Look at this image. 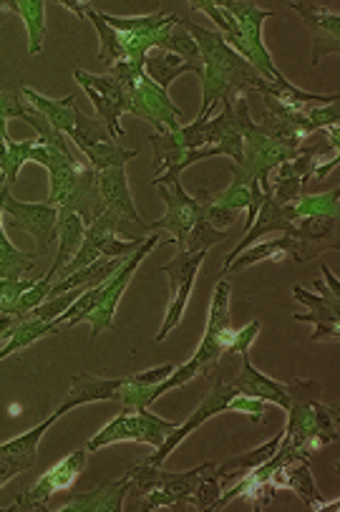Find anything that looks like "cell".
<instances>
[{"label":"cell","mask_w":340,"mask_h":512,"mask_svg":"<svg viewBox=\"0 0 340 512\" xmlns=\"http://www.w3.org/2000/svg\"><path fill=\"white\" fill-rule=\"evenodd\" d=\"M182 26L187 28L189 36L194 38L202 59V109L197 119H210L212 114L222 109L225 104L235 101L237 91L257 89L265 91L270 81L262 79L252 64H247L240 53L232 51L222 33L207 31L197 23L182 18Z\"/></svg>","instance_id":"cell-1"},{"label":"cell","mask_w":340,"mask_h":512,"mask_svg":"<svg viewBox=\"0 0 340 512\" xmlns=\"http://www.w3.org/2000/svg\"><path fill=\"white\" fill-rule=\"evenodd\" d=\"M194 11H202L212 18V21L220 26L222 38L227 41V46L235 53H240L247 64H252L257 69V74L262 76L270 84H280L285 81V76L275 69L270 59V51L262 43V21L267 16H272L270 11H260L255 3H192Z\"/></svg>","instance_id":"cell-2"},{"label":"cell","mask_w":340,"mask_h":512,"mask_svg":"<svg viewBox=\"0 0 340 512\" xmlns=\"http://www.w3.org/2000/svg\"><path fill=\"white\" fill-rule=\"evenodd\" d=\"M230 293H232L230 283H227V280H220V283L215 286V293H212L210 321H207V331H204L202 344H199V349L194 351V356L187 361V364L177 366L167 379L159 381L157 386H152L147 399L149 407L157 402L159 396L167 394V391L197 379L199 374H210V371L220 364L222 356L230 354V346L235 344V338H237V328L232 326V318H230Z\"/></svg>","instance_id":"cell-3"},{"label":"cell","mask_w":340,"mask_h":512,"mask_svg":"<svg viewBox=\"0 0 340 512\" xmlns=\"http://www.w3.org/2000/svg\"><path fill=\"white\" fill-rule=\"evenodd\" d=\"M159 240L162 238H157V235H149V238L142 243V248L136 250V253H131L129 258H126V263L121 265V268L116 270V273L111 275L106 283H101V286H94V288H89V291L81 293V296L74 301V306L68 308L66 313H61L58 318H53V326H56V331H61V328H74L76 323L89 321L91 323V341H94V338H99L101 331H106V328L114 326V313H116V306H119V298L124 296L126 286H129V280L134 278L136 268H139V265H142V260L152 253V248L159 243Z\"/></svg>","instance_id":"cell-4"},{"label":"cell","mask_w":340,"mask_h":512,"mask_svg":"<svg viewBox=\"0 0 340 512\" xmlns=\"http://www.w3.org/2000/svg\"><path fill=\"white\" fill-rule=\"evenodd\" d=\"M215 467L217 462H204V465L182 472V475L164 472L162 467L147 465V462L131 467V487L139 495V510L152 512L159 507H172V510H179L184 505L194 507L199 487L215 472Z\"/></svg>","instance_id":"cell-5"},{"label":"cell","mask_w":340,"mask_h":512,"mask_svg":"<svg viewBox=\"0 0 340 512\" xmlns=\"http://www.w3.org/2000/svg\"><path fill=\"white\" fill-rule=\"evenodd\" d=\"M222 412H245V414H250L252 422H260V417L265 414V402H260V399H250V396H242L240 391L235 389V384H232V381L217 379V384L212 386L210 394L204 396L202 404L197 407V412H194L187 422L179 424V427L174 429V432L169 434L162 444H159L157 452H154L152 457L147 460V465L162 467L164 460H167L169 454H172L174 449H177L179 444L189 437V434L197 432V429L202 427L207 419L215 417V414H222Z\"/></svg>","instance_id":"cell-6"},{"label":"cell","mask_w":340,"mask_h":512,"mask_svg":"<svg viewBox=\"0 0 340 512\" xmlns=\"http://www.w3.org/2000/svg\"><path fill=\"white\" fill-rule=\"evenodd\" d=\"M154 187L162 192L164 202H167V215L162 220L152 222L154 230H169L174 238L162 240V245H177L179 253H184L187 248V240L192 235V230L197 225H202L204 220V207H207V190H199L197 195L189 197L184 192L182 182H179V172L167 169L162 177H154Z\"/></svg>","instance_id":"cell-7"},{"label":"cell","mask_w":340,"mask_h":512,"mask_svg":"<svg viewBox=\"0 0 340 512\" xmlns=\"http://www.w3.org/2000/svg\"><path fill=\"white\" fill-rule=\"evenodd\" d=\"M177 422H167V419L157 417L149 409H136V412H121L119 417L111 419L99 434L86 442V449H101L116 442H147L152 447H159L169 434L177 429Z\"/></svg>","instance_id":"cell-8"},{"label":"cell","mask_w":340,"mask_h":512,"mask_svg":"<svg viewBox=\"0 0 340 512\" xmlns=\"http://www.w3.org/2000/svg\"><path fill=\"white\" fill-rule=\"evenodd\" d=\"M126 89V99H129V114L134 117H142L144 122L152 124L157 129V134L162 132H177L182 124L179 117L182 111L179 106L172 104V99L167 96V91L159 89L147 74L136 76V79L121 81Z\"/></svg>","instance_id":"cell-9"},{"label":"cell","mask_w":340,"mask_h":512,"mask_svg":"<svg viewBox=\"0 0 340 512\" xmlns=\"http://www.w3.org/2000/svg\"><path fill=\"white\" fill-rule=\"evenodd\" d=\"M68 137L74 139L76 147L84 152V157H89L91 167L96 172L109 167H126V162L139 157V152H134V149H121L116 139L111 137L109 129H106V124L99 122V119H89L81 109L76 114L74 129H71Z\"/></svg>","instance_id":"cell-10"},{"label":"cell","mask_w":340,"mask_h":512,"mask_svg":"<svg viewBox=\"0 0 340 512\" xmlns=\"http://www.w3.org/2000/svg\"><path fill=\"white\" fill-rule=\"evenodd\" d=\"M74 79L84 86L86 96L94 104L96 114H99V122L106 124V129L111 132V137L119 139L126 137V132L121 129L119 117L121 114H129V99H126V89L116 76H96L89 71H74Z\"/></svg>","instance_id":"cell-11"},{"label":"cell","mask_w":340,"mask_h":512,"mask_svg":"<svg viewBox=\"0 0 340 512\" xmlns=\"http://www.w3.org/2000/svg\"><path fill=\"white\" fill-rule=\"evenodd\" d=\"M86 470V452L84 449H76L61 460L58 465H53L31 490H26L23 495L16 497L11 507H6V512H31V510H46L48 500H51L56 492L68 490L74 485L76 477Z\"/></svg>","instance_id":"cell-12"},{"label":"cell","mask_w":340,"mask_h":512,"mask_svg":"<svg viewBox=\"0 0 340 512\" xmlns=\"http://www.w3.org/2000/svg\"><path fill=\"white\" fill-rule=\"evenodd\" d=\"M99 180V195L104 202V210L119 217L126 227H129L131 240H144L142 235L152 233V222H144L142 217L136 215L134 200H131L129 180H126V167H109L96 172Z\"/></svg>","instance_id":"cell-13"},{"label":"cell","mask_w":340,"mask_h":512,"mask_svg":"<svg viewBox=\"0 0 340 512\" xmlns=\"http://www.w3.org/2000/svg\"><path fill=\"white\" fill-rule=\"evenodd\" d=\"M0 202H3V212L11 217V225L31 233L41 245V253H48L58 238V207L48 205V202H38V205L18 202L16 197H11L8 185L0 192Z\"/></svg>","instance_id":"cell-14"},{"label":"cell","mask_w":340,"mask_h":512,"mask_svg":"<svg viewBox=\"0 0 340 512\" xmlns=\"http://www.w3.org/2000/svg\"><path fill=\"white\" fill-rule=\"evenodd\" d=\"M202 260L204 250H199V253H179L172 263L162 265V273L167 275L169 286H172V298H169L167 321H164L162 331L157 333V341H164L179 326V321H182L189 293L194 288V278H197L199 268H202Z\"/></svg>","instance_id":"cell-15"},{"label":"cell","mask_w":340,"mask_h":512,"mask_svg":"<svg viewBox=\"0 0 340 512\" xmlns=\"http://www.w3.org/2000/svg\"><path fill=\"white\" fill-rule=\"evenodd\" d=\"M315 291L323 293V298L313 296V293H308L305 288H300V286L293 288L295 301L305 303V306L310 308V313H298V316H293V318L300 323H305V321L313 323L315 326L313 341H323V338L325 341H338V336H340V326H338L340 293H328V296H325L323 280H318V283H315Z\"/></svg>","instance_id":"cell-16"},{"label":"cell","mask_w":340,"mask_h":512,"mask_svg":"<svg viewBox=\"0 0 340 512\" xmlns=\"http://www.w3.org/2000/svg\"><path fill=\"white\" fill-rule=\"evenodd\" d=\"M293 11L300 13L313 36V66L320 64V56L340 51V16L335 6L320 3H290Z\"/></svg>","instance_id":"cell-17"},{"label":"cell","mask_w":340,"mask_h":512,"mask_svg":"<svg viewBox=\"0 0 340 512\" xmlns=\"http://www.w3.org/2000/svg\"><path fill=\"white\" fill-rule=\"evenodd\" d=\"M270 233H283V235H298V227H295V222L288 220V215H285L283 205H278V202L272 200L270 190H262V205L260 210H257L255 220H252L250 230H247V238L240 240L237 243V248L232 250L230 255H227L225 265H222V270L227 268V265L232 263L235 258H240L242 250L252 248L255 243H260L265 235Z\"/></svg>","instance_id":"cell-18"},{"label":"cell","mask_w":340,"mask_h":512,"mask_svg":"<svg viewBox=\"0 0 340 512\" xmlns=\"http://www.w3.org/2000/svg\"><path fill=\"white\" fill-rule=\"evenodd\" d=\"M240 356H242V371L237 379H232L235 389L240 391L242 396L260 399V402H272V404H278V407L288 409L290 407L288 384H280V381L260 374V371H257L250 361V349L240 351Z\"/></svg>","instance_id":"cell-19"},{"label":"cell","mask_w":340,"mask_h":512,"mask_svg":"<svg viewBox=\"0 0 340 512\" xmlns=\"http://www.w3.org/2000/svg\"><path fill=\"white\" fill-rule=\"evenodd\" d=\"M131 490V475L126 472L121 480H109L89 492L74 495L58 512H119L124 507V497Z\"/></svg>","instance_id":"cell-20"},{"label":"cell","mask_w":340,"mask_h":512,"mask_svg":"<svg viewBox=\"0 0 340 512\" xmlns=\"http://www.w3.org/2000/svg\"><path fill=\"white\" fill-rule=\"evenodd\" d=\"M126 379H129V376H124V379H101V376H89V374L74 376L66 402L56 409V414L61 417V414L71 412L74 407L101 402V399H106V402H116V394H119L121 386L126 384Z\"/></svg>","instance_id":"cell-21"},{"label":"cell","mask_w":340,"mask_h":512,"mask_svg":"<svg viewBox=\"0 0 340 512\" xmlns=\"http://www.w3.org/2000/svg\"><path fill=\"white\" fill-rule=\"evenodd\" d=\"M124 263H126V258L94 260V263L86 265V268H81V270H76V273H71L68 278H61L58 283H51L48 298H56V296H61V293H68V291H89V288L101 286V283H106V280H109L111 275H114Z\"/></svg>","instance_id":"cell-22"},{"label":"cell","mask_w":340,"mask_h":512,"mask_svg":"<svg viewBox=\"0 0 340 512\" xmlns=\"http://www.w3.org/2000/svg\"><path fill=\"white\" fill-rule=\"evenodd\" d=\"M84 233V220H81L74 210H63V207H58V240H61V248H58L56 260H53V265L46 273V278L51 280V283L56 280V275L71 263V258L79 253L81 243H84Z\"/></svg>","instance_id":"cell-23"},{"label":"cell","mask_w":340,"mask_h":512,"mask_svg":"<svg viewBox=\"0 0 340 512\" xmlns=\"http://www.w3.org/2000/svg\"><path fill=\"white\" fill-rule=\"evenodd\" d=\"M23 99L28 101V104L33 106V109L41 114V117H46V122L51 124L53 129H58L61 134H71V129H74V122H76V114H79V106H76V96H63V99L53 101V99H46V96H41L38 91H33L31 86H23Z\"/></svg>","instance_id":"cell-24"},{"label":"cell","mask_w":340,"mask_h":512,"mask_svg":"<svg viewBox=\"0 0 340 512\" xmlns=\"http://www.w3.org/2000/svg\"><path fill=\"white\" fill-rule=\"evenodd\" d=\"M58 419V414L53 412L51 417L43 419L38 427L28 429L26 434H21V437L11 439V442L0 444V457H6V460H11L13 465L21 467V472L31 470L33 465H36V457H38V442L43 439V434L48 432V429L53 427V422Z\"/></svg>","instance_id":"cell-25"},{"label":"cell","mask_w":340,"mask_h":512,"mask_svg":"<svg viewBox=\"0 0 340 512\" xmlns=\"http://www.w3.org/2000/svg\"><path fill=\"white\" fill-rule=\"evenodd\" d=\"M187 71H194V74L202 76V66L182 59L177 53L162 51V56H147V61H144V74L164 91H169L172 81L177 79V76L187 74Z\"/></svg>","instance_id":"cell-26"},{"label":"cell","mask_w":340,"mask_h":512,"mask_svg":"<svg viewBox=\"0 0 340 512\" xmlns=\"http://www.w3.org/2000/svg\"><path fill=\"white\" fill-rule=\"evenodd\" d=\"M48 333H56L53 321H41V318H16V323H13V326L8 328L6 336H3L8 344L0 349V361L6 359V356L16 354V351L28 349V346L36 344L38 338L48 336Z\"/></svg>","instance_id":"cell-27"},{"label":"cell","mask_w":340,"mask_h":512,"mask_svg":"<svg viewBox=\"0 0 340 512\" xmlns=\"http://www.w3.org/2000/svg\"><path fill=\"white\" fill-rule=\"evenodd\" d=\"M0 8L16 11L28 26V53L36 56L43 48V36H46V3L43 0H8L0 3Z\"/></svg>","instance_id":"cell-28"},{"label":"cell","mask_w":340,"mask_h":512,"mask_svg":"<svg viewBox=\"0 0 340 512\" xmlns=\"http://www.w3.org/2000/svg\"><path fill=\"white\" fill-rule=\"evenodd\" d=\"M280 442H283V432H280L275 439H270L267 444H262V447L240 454V457H232V460L225 462V465H217V477H220V480L235 482L237 477L245 475V472H250L252 467H257V465H262V462L270 460L272 454L278 452Z\"/></svg>","instance_id":"cell-29"},{"label":"cell","mask_w":340,"mask_h":512,"mask_svg":"<svg viewBox=\"0 0 340 512\" xmlns=\"http://www.w3.org/2000/svg\"><path fill=\"white\" fill-rule=\"evenodd\" d=\"M338 197H340V190L328 192V195L298 197V200L290 202V205H283V210L290 222H298L303 220V217L338 215Z\"/></svg>","instance_id":"cell-30"},{"label":"cell","mask_w":340,"mask_h":512,"mask_svg":"<svg viewBox=\"0 0 340 512\" xmlns=\"http://www.w3.org/2000/svg\"><path fill=\"white\" fill-rule=\"evenodd\" d=\"M0 212H3V202H0ZM31 258H36V255L13 248L11 240L6 238V230H3V220H0V280L21 278V273L33 268Z\"/></svg>","instance_id":"cell-31"},{"label":"cell","mask_w":340,"mask_h":512,"mask_svg":"<svg viewBox=\"0 0 340 512\" xmlns=\"http://www.w3.org/2000/svg\"><path fill=\"white\" fill-rule=\"evenodd\" d=\"M33 286H36V280H21V278L0 280V313H3V316H18V303H21V296Z\"/></svg>","instance_id":"cell-32"},{"label":"cell","mask_w":340,"mask_h":512,"mask_svg":"<svg viewBox=\"0 0 340 512\" xmlns=\"http://www.w3.org/2000/svg\"><path fill=\"white\" fill-rule=\"evenodd\" d=\"M6 147H8V164H6V182H16L18 172L26 162H31V152L36 147V137L28 139V142H13L11 137L6 139Z\"/></svg>","instance_id":"cell-33"},{"label":"cell","mask_w":340,"mask_h":512,"mask_svg":"<svg viewBox=\"0 0 340 512\" xmlns=\"http://www.w3.org/2000/svg\"><path fill=\"white\" fill-rule=\"evenodd\" d=\"M23 101L18 96L6 94V91H0V122H6V119H21L23 117Z\"/></svg>","instance_id":"cell-34"}]
</instances>
